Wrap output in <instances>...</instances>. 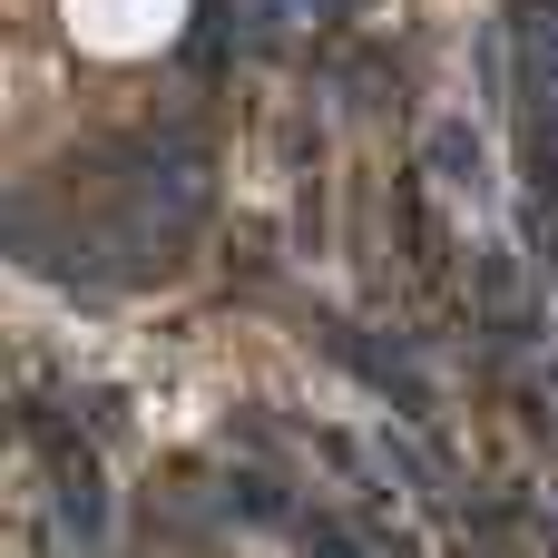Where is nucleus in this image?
<instances>
[{"label": "nucleus", "mask_w": 558, "mask_h": 558, "mask_svg": "<svg viewBox=\"0 0 558 558\" xmlns=\"http://www.w3.org/2000/svg\"><path fill=\"white\" fill-rule=\"evenodd\" d=\"M69 29L88 49H147L177 29V0H69Z\"/></svg>", "instance_id": "obj_1"}]
</instances>
